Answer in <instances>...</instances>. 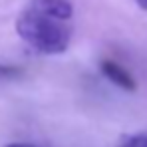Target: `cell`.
Returning a JSON list of instances; mask_svg holds the SVG:
<instances>
[{
  "instance_id": "cell-1",
  "label": "cell",
  "mask_w": 147,
  "mask_h": 147,
  "mask_svg": "<svg viewBox=\"0 0 147 147\" xmlns=\"http://www.w3.org/2000/svg\"><path fill=\"white\" fill-rule=\"evenodd\" d=\"M14 28L30 48L44 56L64 54L70 46V30L64 26V22L48 18L32 8H26L16 18Z\"/></svg>"
},
{
  "instance_id": "cell-2",
  "label": "cell",
  "mask_w": 147,
  "mask_h": 147,
  "mask_svg": "<svg viewBox=\"0 0 147 147\" xmlns=\"http://www.w3.org/2000/svg\"><path fill=\"white\" fill-rule=\"evenodd\" d=\"M28 8L60 22H66L74 16V6L70 0H30Z\"/></svg>"
},
{
  "instance_id": "cell-3",
  "label": "cell",
  "mask_w": 147,
  "mask_h": 147,
  "mask_svg": "<svg viewBox=\"0 0 147 147\" xmlns=\"http://www.w3.org/2000/svg\"><path fill=\"white\" fill-rule=\"evenodd\" d=\"M99 70H101V74H103L113 86L121 88L125 92H135L137 84H135L133 76L127 72L123 66H119L117 62H113V60H103L101 66H99Z\"/></svg>"
},
{
  "instance_id": "cell-4",
  "label": "cell",
  "mask_w": 147,
  "mask_h": 147,
  "mask_svg": "<svg viewBox=\"0 0 147 147\" xmlns=\"http://www.w3.org/2000/svg\"><path fill=\"white\" fill-rule=\"evenodd\" d=\"M117 147H147V135L135 133V135H123L119 139Z\"/></svg>"
},
{
  "instance_id": "cell-5",
  "label": "cell",
  "mask_w": 147,
  "mask_h": 147,
  "mask_svg": "<svg viewBox=\"0 0 147 147\" xmlns=\"http://www.w3.org/2000/svg\"><path fill=\"white\" fill-rule=\"evenodd\" d=\"M18 70L12 66H0V76H16Z\"/></svg>"
},
{
  "instance_id": "cell-6",
  "label": "cell",
  "mask_w": 147,
  "mask_h": 147,
  "mask_svg": "<svg viewBox=\"0 0 147 147\" xmlns=\"http://www.w3.org/2000/svg\"><path fill=\"white\" fill-rule=\"evenodd\" d=\"M4 147H38V145H32V143H8Z\"/></svg>"
},
{
  "instance_id": "cell-7",
  "label": "cell",
  "mask_w": 147,
  "mask_h": 147,
  "mask_svg": "<svg viewBox=\"0 0 147 147\" xmlns=\"http://www.w3.org/2000/svg\"><path fill=\"white\" fill-rule=\"evenodd\" d=\"M135 4H137L141 10H147V0H135Z\"/></svg>"
}]
</instances>
